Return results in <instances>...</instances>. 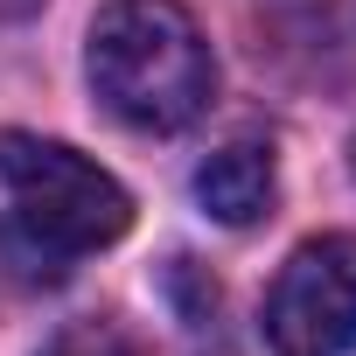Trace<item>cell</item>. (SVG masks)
<instances>
[{
  "instance_id": "obj_1",
  "label": "cell",
  "mask_w": 356,
  "mask_h": 356,
  "mask_svg": "<svg viewBox=\"0 0 356 356\" xmlns=\"http://www.w3.org/2000/svg\"><path fill=\"white\" fill-rule=\"evenodd\" d=\"M91 91L133 133H182L217 91L210 42L182 0H105L84 42Z\"/></svg>"
},
{
  "instance_id": "obj_2",
  "label": "cell",
  "mask_w": 356,
  "mask_h": 356,
  "mask_svg": "<svg viewBox=\"0 0 356 356\" xmlns=\"http://www.w3.org/2000/svg\"><path fill=\"white\" fill-rule=\"evenodd\" d=\"M0 182H8V210H15L0 245L22 259L29 280L35 273L63 280L70 259L126 238V224H133V196L112 175L42 133H0Z\"/></svg>"
},
{
  "instance_id": "obj_3",
  "label": "cell",
  "mask_w": 356,
  "mask_h": 356,
  "mask_svg": "<svg viewBox=\"0 0 356 356\" xmlns=\"http://www.w3.org/2000/svg\"><path fill=\"white\" fill-rule=\"evenodd\" d=\"M266 342L280 356H349L356 349V231L307 238L266 286Z\"/></svg>"
},
{
  "instance_id": "obj_4",
  "label": "cell",
  "mask_w": 356,
  "mask_h": 356,
  "mask_svg": "<svg viewBox=\"0 0 356 356\" xmlns=\"http://www.w3.org/2000/svg\"><path fill=\"white\" fill-rule=\"evenodd\" d=\"M273 196H280V168H273V147L259 140H231L196 168V203L217 224H259Z\"/></svg>"
},
{
  "instance_id": "obj_5",
  "label": "cell",
  "mask_w": 356,
  "mask_h": 356,
  "mask_svg": "<svg viewBox=\"0 0 356 356\" xmlns=\"http://www.w3.org/2000/svg\"><path fill=\"white\" fill-rule=\"evenodd\" d=\"M42 356H147V349H140L119 321H98V314H91V321L56 328V335L42 342Z\"/></svg>"
}]
</instances>
